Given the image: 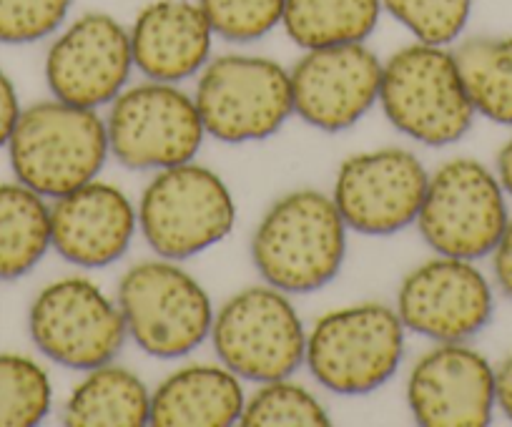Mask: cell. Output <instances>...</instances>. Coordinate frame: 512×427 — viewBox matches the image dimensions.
Segmentation results:
<instances>
[{
    "label": "cell",
    "instance_id": "cell-17",
    "mask_svg": "<svg viewBox=\"0 0 512 427\" xmlns=\"http://www.w3.org/2000/svg\"><path fill=\"white\" fill-rule=\"evenodd\" d=\"M136 232V204L108 181H88L51 204V247L78 269L116 264L131 249Z\"/></svg>",
    "mask_w": 512,
    "mask_h": 427
},
{
    "label": "cell",
    "instance_id": "cell-31",
    "mask_svg": "<svg viewBox=\"0 0 512 427\" xmlns=\"http://www.w3.org/2000/svg\"><path fill=\"white\" fill-rule=\"evenodd\" d=\"M495 407L512 422V355L495 367Z\"/></svg>",
    "mask_w": 512,
    "mask_h": 427
},
{
    "label": "cell",
    "instance_id": "cell-5",
    "mask_svg": "<svg viewBox=\"0 0 512 427\" xmlns=\"http://www.w3.org/2000/svg\"><path fill=\"white\" fill-rule=\"evenodd\" d=\"M116 302L128 337L156 360H184L211 335L214 302L181 262L154 257L121 274Z\"/></svg>",
    "mask_w": 512,
    "mask_h": 427
},
{
    "label": "cell",
    "instance_id": "cell-3",
    "mask_svg": "<svg viewBox=\"0 0 512 427\" xmlns=\"http://www.w3.org/2000/svg\"><path fill=\"white\" fill-rule=\"evenodd\" d=\"M6 149L16 179L48 201L98 179L111 156L106 119L61 98L23 109Z\"/></svg>",
    "mask_w": 512,
    "mask_h": 427
},
{
    "label": "cell",
    "instance_id": "cell-21",
    "mask_svg": "<svg viewBox=\"0 0 512 427\" xmlns=\"http://www.w3.org/2000/svg\"><path fill=\"white\" fill-rule=\"evenodd\" d=\"M51 247V204L21 181L0 184V282L26 277Z\"/></svg>",
    "mask_w": 512,
    "mask_h": 427
},
{
    "label": "cell",
    "instance_id": "cell-27",
    "mask_svg": "<svg viewBox=\"0 0 512 427\" xmlns=\"http://www.w3.org/2000/svg\"><path fill=\"white\" fill-rule=\"evenodd\" d=\"M287 0H199L216 38L254 43L282 28Z\"/></svg>",
    "mask_w": 512,
    "mask_h": 427
},
{
    "label": "cell",
    "instance_id": "cell-11",
    "mask_svg": "<svg viewBox=\"0 0 512 427\" xmlns=\"http://www.w3.org/2000/svg\"><path fill=\"white\" fill-rule=\"evenodd\" d=\"M28 332L46 360L81 372L116 360L128 340L116 297L81 274L56 279L36 294Z\"/></svg>",
    "mask_w": 512,
    "mask_h": 427
},
{
    "label": "cell",
    "instance_id": "cell-24",
    "mask_svg": "<svg viewBox=\"0 0 512 427\" xmlns=\"http://www.w3.org/2000/svg\"><path fill=\"white\" fill-rule=\"evenodd\" d=\"M53 407L46 367L28 355L0 352V427L41 425Z\"/></svg>",
    "mask_w": 512,
    "mask_h": 427
},
{
    "label": "cell",
    "instance_id": "cell-8",
    "mask_svg": "<svg viewBox=\"0 0 512 427\" xmlns=\"http://www.w3.org/2000/svg\"><path fill=\"white\" fill-rule=\"evenodd\" d=\"M196 81V109L206 136L221 144H254L282 131L294 116L289 68L254 53H224Z\"/></svg>",
    "mask_w": 512,
    "mask_h": 427
},
{
    "label": "cell",
    "instance_id": "cell-4",
    "mask_svg": "<svg viewBox=\"0 0 512 427\" xmlns=\"http://www.w3.org/2000/svg\"><path fill=\"white\" fill-rule=\"evenodd\" d=\"M405 347L407 330L395 307L357 302L329 309L307 330L304 365L324 390L362 397L397 375Z\"/></svg>",
    "mask_w": 512,
    "mask_h": 427
},
{
    "label": "cell",
    "instance_id": "cell-2",
    "mask_svg": "<svg viewBox=\"0 0 512 427\" xmlns=\"http://www.w3.org/2000/svg\"><path fill=\"white\" fill-rule=\"evenodd\" d=\"M379 109L402 136L422 146H452L472 129L475 109L452 46L412 41L382 61Z\"/></svg>",
    "mask_w": 512,
    "mask_h": 427
},
{
    "label": "cell",
    "instance_id": "cell-25",
    "mask_svg": "<svg viewBox=\"0 0 512 427\" xmlns=\"http://www.w3.org/2000/svg\"><path fill=\"white\" fill-rule=\"evenodd\" d=\"M329 410L309 387L292 377L262 382L246 395L239 425L244 427H327Z\"/></svg>",
    "mask_w": 512,
    "mask_h": 427
},
{
    "label": "cell",
    "instance_id": "cell-14",
    "mask_svg": "<svg viewBox=\"0 0 512 427\" xmlns=\"http://www.w3.org/2000/svg\"><path fill=\"white\" fill-rule=\"evenodd\" d=\"M397 314L407 332L430 342H470L490 325L495 292L472 259L435 254L405 274Z\"/></svg>",
    "mask_w": 512,
    "mask_h": 427
},
{
    "label": "cell",
    "instance_id": "cell-32",
    "mask_svg": "<svg viewBox=\"0 0 512 427\" xmlns=\"http://www.w3.org/2000/svg\"><path fill=\"white\" fill-rule=\"evenodd\" d=\"M495 174H497V179H500L505 194L512 196V136L505 141V144H502V149L497 151Z\"/></svg>",
    "mask_w": 512,
    "mask_h": 427
},
{
    "label": "cell",
    "instance_id": "cell-28",
    "mask_svg": "<svg viewBox=\"0 0 512 427\" xmlns=\"http://www.w3.org/2000/svg\"><path fill=\"white\" fill-rule=\"evenodd\" d=\"M73 0H0V43L28 46L53 38L71 18Z\"/></svg>",
    "mask_w": 512,
    "mask_h": 427
},
{
    "label": "cell",
    "instance_id": "cell-15",
    "mask_svg": "<svg viewBox=\"0 0 512 427\" xmlns=\"http://www.w3.org/2000/svg\"><path fill=\"white\" fill-rule=\"evenodd\" d=\"M294 116L324 134L357 126L379 101L382 58L367 43L304 51L289 68Z\"/></svg>",
    "mask_w": 512,
    "mask_h": 427
},
{
    "label": "cell",
    "instance_id": "cell-30",
    "mask_svg": "<svg viewBox=\"0 0 512 427\" xmlns=\"http://www.w3.org/2000/svg\"><path fill=\"white\" fill-rule=\"evenodd\" d=\"M492 277L495 284L500 287V292L507 299H512V217L507 222L505 232H502L500 242L492 249Z\"/></svg>",
    "mask_w": 512,
    "mask_h": 427
},
{
    "label": "cell",
    "instance_id": "cell-18",
    "mask_svg": "<svg viewBox=\"0 0 512 427\" xmlns=\"http://www.w3.org/2000/svg\"><path fill=\"white\" fill-rule=\"evenodd\" d=\"M128 36L134 68L149 81H189L214 58L216 33L199 0H149Z\"/></svg>",
    "mask_w": 512,
    "mask_h": 427
},
{
    "label": "cell",
    "instance_id": "cell-20",
    "mask_svg": "<svg viewBox=\"0 0 512 427\" xmlns=\"http://www.w3.org/2000/svg\"><path fill=\"white\" fill-rule=\"evenodd\" d=\"M61 417L71 427H144L151 420V390L128 367L106 362L83 372Z\"/></svg>",
    "mask_w": 512,
    "mask_h": 427
},
{
    "label": "cell",
    "instance_id": "cell-6",
    "mask_svg": "<svg viewBox=\"0 0 512 427\" xmlns=\"http://www.w3.org/2000/svg\"><path fill=\"white\" fill-rule=\"evenodd\" d=\"M139 234L156 257L186 262L224 242L236 224L229 184L196 161L154 171L136 204Z\"/></svg>",
    "mask_w": 512,
    "mask_h": 427
},
{
    "label": "cell",
    "instance_id": "cell-7",
    "mask_svg": "<svg viewBox=\"0 0 512 427\" xmlns=\"http://www.w3.org/2000/svg\"><path fill=\"white\" fill-rule=\"evenodd\" d=\"M211 347L244 382L292 377L307 355V327L292 294L262 282L231 294L214 314Z\"/></svg>",
    "mask_w": 512,
    "mask_h": 427
},
{
    "label": "cell",
    "instance_id": "cell-12",
    "mask_svg": "<svg viewBox=\"0 0 512 427\" xmlns=\"http://www.w3.org/2000/svg\"><path fill=\"white\" fill-rule=\"evenodd\" d=\"M430 171L410 149L382 146L342 161L332 199L349 232L392 237L417 222Z\"/></svg>",
    "mask_w": 512,
    "mask_h": 427
},
{
    "label": "cell",
    "instance_id": "cell-13",
    "mask_svg": "<svg viewBox=\"0 0 512 427\" xmlns=\"http://www.w3.org/2000/svg\"><path fill=\"white\" fill-rule=\"evenodd\" d=\"M134 71L128 28L106 11L68 18L51 38L43 63L53 98L96 111L131 83Z\"/></svg>",
    "mask_w": 512,
    "mask_h": 427
},
{
    "label": "cell",
    "instance_id": "cell-26",
    "mask_svg": "<svg viewBox=\"0 0 512 427\" xmlns=\"http://www.w3.org/2000/svg\"><path fill=\"white\" fill-rule=\"evenodd\" d=\"M382 11L415 41L455 46L472 18V0H382Z\"/></svg>",
    "mask_w": 512,
    "mask_h": 427
},
{
    "label": "cell",
    "instance_id": "cell-1",
    "mask_svg": "<svg viewBox=\"0 0 512 427\" xmlns=\"http://www.w3.org/2000/svg\"><path fill=\"white\" fill-rule=\"evenodd\" d=\"M347 232L332 194L319 189L287 191L256 224L251 262L262 282L282 292H317L342 272Z\"/></svg>",
    "mask_w": 512,
    "mask_h": 427
},
{
    "label": "cell",
    "instance_id": "cell-16",
    "mask_svg": "<svg viewBox=\"0 0 512 427\" xmlns=\"http://www.w3.org/2000/svg\"><path fill=\"white\" fill-rule=\"evenodd\" d=\"M405 397L425 427H485L495 415V367L467 342H435L412 365Z\"/></svg>",
    "mask_w": 512,
    "mask_h": 427
},
{
    "label": "cell",
    "instance_id": "cell-23",
    "mask_svg": "<svg viewBox=\"0 0 512 427\" xmlns=\"http://www.w3.org/2000/svg\"><path fill=\"white\" fill-rule=\"evenodd\" d=\"M452 51L475 114L512 126V36L460 38Z\"/></svg>",
    "mask_w": 512,
    "mask_h": 427
},
{
    "label": "cell",
    "instance_id": "cell-22",
    "mask_svg": "<svg viewBox=\"0 0 512 427\" xmlns=\"http://www.w3.org/2000/svg\"><path fill=\"white\" fill-rule=\"evenodd\" d=\"M382 0H287L282 31L302 51L367 43L382 21Z\"/></svg>",
    "mask_w": 512,
    "mask_h": 427
},
{
    "label": "cell",
    "instance_id": "cell-29",
    "mask_svg": "<svg viewBox=\"0 0 512 427\" xmlns=\"http://www.w3.org/2000/svg\"><path fill=\"white\" fill-rule=\"evenodd\" d=\"M21 111L16 83L0 68V149H6L8 141H11L18 119H21Z\"/></svg>",
    "mask_w": 512,
    "mask_h": 427
},
{
    "label": "cell",
    "instance_id": "cell-9",
    "mask_svg": "<svg viewBox=\"0 0 512 427\" xmlns=\"http://www.w3.org/2000/svg\"><path fill=\"white\" fill-rule=\"evenodd\" d=\"M510 222L507 194L482 161L455 156L430 171L417 229L435 254L485 259Z\"/></svg>",
    "mask_w": 512,
    "mask_h": 427
},
{
    "label": "cell",
    "instance_id": "cell-19",
    "mask_svg": "<svg viewBox=\"0 0 512 427\" xmlns=\"http://www.w3.org/2000/svg\"><path fill=\"white\" fill-rule=\"evenodd\" d=\"M244 380L221 362H196L171 372L151 390L154 427H231L244 412Z\"/></svg>",
    "mask_w": 512,
    "mask_h": 427
},
{
    "label": "cell",
    "instance_id": "cell-10",
    "mask_svg": "<svg viewBox=\"0 0 512 427\" xmlns=\"http://www.w3.org/2000/svg\"><path fill=\"white\" fill-rule=\"evenodd\" d=\"M108 149L118 164L136 171H161L194 161L206 129L191 93L179 83H128L106 116Z\"/></svg>",
    "mask_w": 512,
    "mask_h": 427
}]
</instances>
